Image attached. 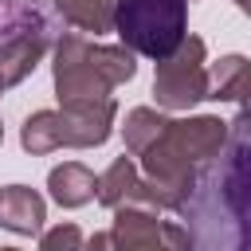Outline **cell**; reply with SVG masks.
<instances>
[{
	"mask_svg": "<svg viewBox=\"0 0 251 251\" xmlns=\"http://www.w3.org/2000/svg\"><path fill=\"white\" fill-rule=\"evenodd\" d=\"M0 94H4V82H0ZM0 141H4V126H0Z\"/></svg>",
	"mask_w": 251,
	"mask_h": 251,
	"instance_id": "d6986e66",
	"label": "cell"
},
{
	"mask_svg": "<svg viewBox=\"0 0 251 251\" xmlns=\"http://www.w3.org/2000/svg\"><path fill=\"white\" fill-rule=\"evenodd\" d=\"M235 102H239V118H243V122H251V78L243 82V90H239V98H235Z\"/></svg>",
	"mask_w": 251,
	"mask_h": 251,
	"instance_id": "e0dca14e",
	"label": "cell"
},
{
	"mask_svg": "<svg viewBox=\"0 0 251 251\" xmlns=\"http://www.w3.org/2000/svg\"><path fill=\"white\" fill-rule=\"evenodd\" d=\"M31 4H35V0H31Z\"/></svg>",
	"mask_w": 251,
	"mask_h": 251,
	"instance_id": "44dd1931",
	"label": "cell"
},
{
	"mask_svg": "<svg viewBox=\"0 0 251 251\" xmlns=\"http://www.w3.org/2000/svg\"><path fill=\"white\" fill-rule=\"evenodd\" d=\"M0 251H20V247H0Z\"/></svg>",
	"mask_w": 251,
	"mask_h": 251,
	"instance_id": "ffe728a7",
	"label": "cell"
},
{
	"mask_svg": "<svg viewBox=\"0 0 251 251\" xmlns=\"http://www.w3.org/2000/svg\"><path fill=\"white\" fill-rule=\"evenodd\" d=\"M47 188H51V200L63 204V208H82L98 196V176L82 165V161H63L51 169L47 176Z\"/></svg>",
	"mask_w": 251,
	"mask_h": 251,
	"instance_id": "9c48e42d",
	"label": "cell"
},
{
	"mask_svg": "<svg viewBox=\"0 0 251 251\" xmlns=\"http://www.w3.org/2000/svg\"><path fill=\"white\" fill-rule=\"evenodd\" d=\"M63 126H67V149H94L110 137L114 126V98L90 102V106H63Z\"/></svg>",
	"mask_w": 251,
	"mask_h": 251,
	"instance_id": "8992f818",
	"label": "cell"
},
{
	"mask_svg": "<svg viewBox=\"0 0 251 251\" xmlns=\"http://www.w3.org/2000/svg\"><path fill=\"white\" fill-rule=\"evenodd\" d=\"M153 98L161 110H188L208 98V59H204V39L184 35L180 47L165 59H157L153 75Z\"/></svg>",
	"mask_w": 251,
	"mask_h": 251,
	"instance_id": "3957f363",
	"label": "cell"
},
{
	"mask_svg": "<svg viewBox=\"0 0 251 251\" xmlns=\"http://www.w3.org/2000/svg\"><path fill=\"white\" fill-rule=\"evenodd\" d=\"M39 251H82V231H78V224H55L51 231H43Z\"/></svg>",
	"mask_w": 251,
	"mask_h": 251,
	"instance_id": "9a60e30c",
	"label": "cell"
},
{
	"mask_svg": "<svg viewBox=\"0 0 251 251\" xmlns=\"http://www.w3.org/2000/svg\"><path fill=\"white\" fill-rule=\"evenodd\" d=\"M98 204L106 208H122V204H145L149 208V192H145V176L137 173L133 157H118L102 176H98Z\"/></svg>",
	"mask_w": 251,
	"mask_h": 251,
	"instance_id": "ba28073f",
	"label": "cell"
},
{
	"mask_svg": "<svg viewBox=\"0 0 251 251\" xmlns=\"http://www.w3.org/2000/svg\"><path fill=\"white\" fill-rule=\"evenodd\" d=\"M110 82L90 59V39L82 31H63L55 47V98L59 106H90L110 98Z\"/></svg>",
	"mask_w": 251,
	"mask_h": 251,
	"instance_id": "277c9868",
	"label": "cell"
},
{
	"mask_svg": "<svg viewBox=\"0 0 251 251\" xmlns=\"http://www.w3.org/2000/svg\"><path fill=\"white\" fill-rule=\"evenodd\" d=\"M110 239H114V251H192L184 224L161 220L157 208H145V204L114 208Z\"/></svg>",
	"mask_w": 251,
	"mask_h": 251,
	"instance_id": "5b68a950",
	"label": "cell"
},
{
	"mask_svg": "<svg viewBox=\"0 0 251 251\" xmlns=\"http://www.w3.org/2000/svg\"><path fill=\"white\" fill-rule=\"evenodd\" d=\"M43 220H47V204L35 188H27V184L0 188V227H8L16 235H35V231H43Z\"/></svg>",
	"mask_w": 251,
	"mask_h": 251,
	"instance_id": "52a82bcc",
	"label": "cell"
},
{
	"mask_svg": "<svg viewBox=\"0 0 251 251\" xmlns=\"http://www.w3.org/2000/svg\"><path fill=\"white\" fill-rule=\"evenodd\" d=\"M247 78H251V63L243 55H224V59L208 63V98L212 102H235Z\"/></svg>",
	"mask_w": 251,
	"mask_h": 251,
	"instance_id": "7c38bea8",
	"label": "cell"
},
{
	"mask_svg": "<svg viewBox=\"0 0 251 251\" xmlns=\"http://www.w3.org/2000/svg\"><path fill=\"white\" fill-rule=\"evenodd\" d=\"M176 212L192 251H251V122H227V141L196 165Z\"/></svg>",
	"mask_w": 251,
	"mask_h": 251,
	"instance_id": "6da1fadb",
	"label": "cell"
},
{
	"mask_svg": "<svg viewBox=\"0 0 251 251\" xmlns=\"http://www.w3.org/2000/svg\"><path fill=\"white\" fill-rule=\"evenodd\" d=\"M188 24V0H118L114 31L122 47L145 59H165L180 47Z\"/></svg>",
	"mask_w": 251,
	"mask_h": 251,
	"instance_id": "7a4b0ae2",
	"label": "cell"
},
{
	"mask_svg": "<svg viewBox=\"0 0 251 251\" xmlns=\"http://www.w3.org/2000/svg\"><path fill=\"white\" fill-rule=\"evenodd\" d=\"M114 4L118 0H55L63 20L82 35H102L114 27Z\"/></svg>",
	"mask_w": 251,
	"mask_h": 251,
	"instance_id": "8fae6325",
	"label": "cell"
},
{
	"mask_svg": "<svg viewBox=\"0 0 251 251\" xmlns=\"http://www.w3.org/2000/svg\"><path fill=\"white\" fill-rule=\"evenodd\" d=\"M235 8H239L243 16H251V0H235Z\"/></svg>",
	"mask_w": 251,
	"mask_h": 251,
	"instance_id": "ac0fdd59",
	"label": "cell"
},
{
	"mask_svg": "<svg viewBox=\"0 0 251 251\" xmlns=\"http://www.w3.org/2000/svg\"><path fill=\"white\" fill-rule=\"evenodd\" d=\"M82 251H114V239H110V231H94V235L82 243Z\"/></svg>",
	"mask_w": 251,
	"mask_h": 251,
	"instance_id": "2e32d148",
	"label": "cell"
},
{
	"mask_svg": "<svg viewBox=\"0 0 251 251\" xmlns=\"http://www.w3.org/2000/svg\"><path fill=\"white\" fill-rule=\"evenodd\" d=\"M165 126H169V118H165L161 110H153V106H133V110L126 114V126H122V137H126L129 157H141V153L165 133Z\"/></svg>",
	"mask_w": 251,
	"mask_h": 251,
	"instance_id": "4fadbf2b",
	"label": "cell"
},
{
	"mask_svg": "<svg viewBox=\"0 0 251 251\" xmlns=\"http://www.w3.org/2000/svg\"><path fill=\"white\" fill-rule=\"evenodd\" d=\"M90 59H94L98 75H102L110 86L129 82V78H133V71H137V63H133V51H129V47H110V43H94V39H90Z\"/></svg>",
	"mask_w": 251,
	"mask_h": 251,
	"instance_id": "5bb4252c",
	"label": "cell"
},
{
	"mask_svg": "<svg viewBox=\"0 0 251 251\" xmlns=\"http://www.w3.org/2000/svg\"><path fill=\"white\" fill-rule=\"evenodd\" d=\"M20 145H24L27 153H35V157L63 149V145H67L63 114H59V110H35V114L24 122V129H20Z\"/></svg>",
	"mask_w": 251,
	"mask_h": 251,
	"instance_id": "30bf717a",
	"label": "cell"
}]
</instances>
